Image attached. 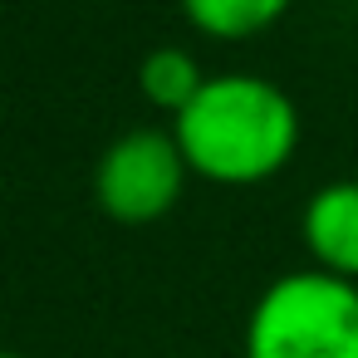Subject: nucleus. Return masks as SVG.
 <instances>
[{
	"mask_svg": "<svg viewBox=\"0 0 358 358\" xmlns=\"http://www.w3.org/2000/svg\"><path fill=\"white\" fill-rule=\"evenodd\" d=\"M172 138L196 177L245 187L294 157L299 108L260 74H206L201 94L172 118Z\"/></svg>",
	"mask_w": 358,
	"mask_h": 358,
	"instance_id": "f257e3e1",
	"label": "nucleus"
},
{
	"mask_svg": "<svg viewBox=\"0 0 358 358\" xmlns=\"http://www.w3.org/2000/svg\"><path fill=\"white\" fill-rule=\"evenodd\" d=\"M245 358H358V285L329 270L270 280L245 319Z\"/></svg>",
	"mask_w": 358,
	"mask_h": 358,
	"instance_id": "f03ea898",
	"label": "nucleus"
},
{
	"mask_svg": "<svg viewBox=\"0 0 358 358\" xmlns=\"http://www.w3.org/2000/svg\"><path fill=\"white\" fill-rule=\"evenodd\" d=\"M187 172L192 167H187L172 133L133 128L99 152L94 201L103 206V216H113L123 226H143V221H157L177 206V196L187 187Z\"/></svg>",
	"mask_w": 358,
	"mask_h": 358,
	"instance_id": "7ed1b4c3",
	"label": "nucleus"
},
{
	"mask_svg": "<svg viewBox=\"0 0 358 358\" xmlns=\"http://www.w3.org/2000/svg\"><path fill=\"white\" fill-rule=\"evenodd\" d=\"M299 231L319 270L358 285V182H324L309 196Z\"/></svg>",
	"mask_w": 358,
	"mask_h": 358,
	"instance_id": "20e7f679",
	"label": "nucleus"
},
{
	"mask_svg": "<svg viewBox=\"0 0 358 358\" xmlns=\"http://www.w3.org/2000/svg\"><path fill=\"white\" fill-rule=\"evenodd\" d=\"M201 84H206V74H201V64L192 59V50H182V45H157V50L143 55V64H138V89H143V99H148L152 108L172 113V118L201 94Z\"/></svg>",
	"mask_w": 358,
	"mask_h": 358,
	"instance_id": "39448f33",
	"label": "nucleus"
},
{
	"mask_svg": "<svg viewBox=\"0 0 358 358\" xmlns=\"http://www.w3.org/2000/svg\"><path fill=\"white\" fill-rule=\"evenodd\" d=\"M289 10V0H182V15L216 40H250Z\"/></svg>",
	"mask_w": 358,
	"mask_h": 358,
	"instance_id": "423d86ee",
	"label": "nucleus"
},
{
	"mask_svg": "<svg viewBox=\"0 0 358 358\" xmlns=\"http://www.w3.org/2000/svg\"><path fill=\"white\" fill-rule=\"evenodd\" d=\"M0 358H25V353L20 348H0Z\"/></svg>",
	"mask_w": 358,
	"mask_h": 358,
	"instance_id": "0eeeda50",
	"label": "nucleus"
}]
</instances>
